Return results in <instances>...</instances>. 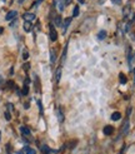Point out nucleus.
<instances>
[{
	"instance_id": "nucleus-1",
	"label": "nucleus",
	"mask_w": 135,
	"mask_h": 154,
	"mask_svg": "<svg viewBox=\"0 0 135 154\" xmlns=\"http://www.w3.org/2000/svg\"><path fill=\"white\" fill-rule=\"evenodd\" d=\"M56 38H58V34H56L55 28L52 25H50V39H51V42H56Z\"/></svg>"
},
{
	"instance_id": "nucleus-2",
	"label": "nucleus",
	"mask_w": 135,
	"mask_h": 154,
	"mask_svg": "<svg viewBox=\"0 0 135 154\" xmlns=\"http://www.w3.org/2000/svg\"><path fill=\"white\" fill-rule=\"evenodd\" d=\"M22 18H24L25 21H30V23H32L35 19V15L34 14H30V13H26V14H24V17H22Z\"/></svg>"
},
{
	"instance_id": "nucleus-3",
	"label": "nucleus",
	"mask_w": 135,
	"mask_h": 154,
	"mask_svg": "<svg viewBox=\"0 0 135 154\" xmlns=\"http://www.w3.org/2000/svg\"><path fill=\"white\" fill-rule=\"evenodd\" d=\"M112 132H114V128H112L111 125H106L104 128V133L106 134V135H110V134H112Z\"/></svg>"
},
{
	"instance_id": "nucleus-4",
	"label": "nucleus",
	"mask_w": 135,
	"mask_h": 154,
	"mask_svg": "<svg viewBox=\"0 0 135 154\" xmlns=\"http://www.w3.org/2000/svg\"><path fill=\"white\" fill-rule=\"evenodd\" d=\"M56 5H58V10L62 13L64 10V5H65V2H63V0H58L56 2Z\"/></svg>"
},
{
	"instance_id": "nucleus-5",
	"label": "nucleus",
	"mask_w": 135,
	"mask_h": 154,
	"mask_svg": "<svg viewBox=\"0 0 135 154\" xmlns=\"http://www.w3.org/2000/svg\"><path fill=\"white\" fill-rule=\"evenodd\" d=\"M60 78H62V68H58L56 73H55V80H56V83L60 82Z\"/></svg>"
},
{
	"instance_id": "nucleus-6",
	"label": "nucleus",
	"mask_w": 135,
	"mask_h": 154,
	"mask_svg": "<svg viewBox=\"0 0 135 154\" xmlns=\"http://www.w3.org/2000/svg\"><path fill=\"white\" fill-rule=\"evenodd\" d=\"M55 60H56L55 50H54V49H51V50H50V61H51V64H54V63H55Z\"/></svg>"
},
{
	"instance_id": "nucleus-7",
	"label": "nucleus",
	"mask_w": 135,
	"mask_h": 154,
	"mask_svg": "<svg viewBox=\"0 0 135 154\" xmlns=\"http://www.w3.org/2000/svg\"><path fill=\"white\" fill-rule=\"evenodd\" d=\"M120 118H122V114H120L119 112H115L111 114V120H119Z\"/></svg>"
},
{
	"instance_id": "nucleus-8",
	"label": "nucleus",
	"mask_w": 135,
	"mask_h": 154,
	"mask_svg": "<svg viewBox=\"0 0 135 154\" xmlns=\"http://www.w3.org/2000/svg\"><path fill=\"white\" fill-rule=\"evenodd\" d=\"M15 17H16V11H10V13H8L6 14V20H11L13 18H15Z\"/></svg>"
},
{
	"instance_id": "nucleus-9",
	"label": "nucleus",
	"mask_w": 135,
	"mask_h": 154,
	"mask_svg": "<svg viewBox=\"0 0 135 154\" xmlns=\"http://www.w3.org/2000/svg\"><path fill=\"white\" fill-rule=\"evenodd\" d=\"M105 36H106V32H105V30H101V32L98 34V39H99V40H104Z\"/></svg>"
},
{
	"instance_id": "nucleus-10",
	"label": "nucleus",
	"mask_w": 135,
	"mask_h": 154,
	"mask_svg": "<svg viewBox=\"0 0 135 154\" xmlns=\"http://www.w3.org/2000/svg\"><path fill=\"white\" fill-rule=\"evenodd\" d=\"M24 30H25V32H30V30H32V23L25 21L24 23Z\"/></svg>"
},
{
	"instance_id": "nucleus-11",
	"label": "nucleus",
	"mask_w": 135,
	"mask_h": 154,
	"mask_svg": "<svg viewBox=\"0 0 135 154\" xmlns=\"http://www.w3.org/2000/svg\"><path fill=\"white\" fill-rule=\"evenodd\" d=\"M56 114H58V118H59V122H64V115H63L62 110H60V109H58V110H56Z\"/></svg>"
},
{
	"instance_id": "nucleus-12",
	"label": "nucleus",
	"mask_w": 135,
	"mask_h": 154,
	"mask_svg": "<svg viewBox=\"0 0 135 154\" xmlns=\"http://www.w3.org/2000/svg\"><path fill=\"white\" fill-rule=\"evenodd\" d=\"M24 152H25L26 154H36V153H35V150H34V149H32L30 147H25V148H24Z\"/></svg>"
},
{
	"instance_id": "nucleus-13",
	"label": "nucleus",
	"mask_w": 135,
	"mask_h": 154,
	"mask_svg": "<svg viewBox=\"0 0 135 154\" xmlns=\"http://www.w3.org/2000/svg\"><path fill=\"white\" fill-rule=\"evenodd\" d=\"M119 79H120V83H122V84H125V83H126V76H125L123 73H120Z\"/></svg>"
},
{
	"instance_id": "nucleus-14",
	"label": "nucleus",
	"mask_w": 135,
	"mask_h": 154,
	"mask_svg": "<svg viewBox=\"0 0 135 154\" xmlns=\"http://www.w3.org/2000/svg\"><path fill=\"white\" fill-rule=\"evenodd\" d=\"M21 133L24 134V135H29L30 134V132H29V129L26 128V127H21Z\"/></svg>"
},
{
	"instance_id": "nucleus-15",
	"label": "nucleus",
	"mask_w": 135,
	"mask_h": 154,
	"mask_svg": "<svg viewBox=\"0 0 135 154\" xmlns=\"http://www.w3.org/2000/svg\"><path fill=\"white\" fill-rule=\"evenodd\" d=\"M41 149H43V152H44L45 154H49V153H50V149L46 147V145H43V148H41Z\"/></svg>"
},
{
	"instance_id": "nucleus-16",
	"label": "nucleus",
	"mask_w": 135,
	"mask_h": 154,
	"mask_svg": "<svg viewBox=\"0 0 135 154\" xmlns=\"http://www.w3.org/2000/svg\"><path fill=\"white\" fill-rule=\"evenodd\" d=\"M73 15H74V17H78V15H79V8H78V6H75V8H74V13H73Z\"/></svg>"
},
{
	"instance_id": "nucleus-17",
	"label": "nucleus",
	"mask_w": 135,
	"mask_h": 154,
	"mask_svg": "<svg viewBox=\"0 0 135 154\" xmlns=\"http://www.w3.org/2000/svg\"><path fill=\"white\" fill-rule=\"evenodd\" d=\"M28 93H29V88H28V85L25 84V87L22 88V94H24V95H26Z\"/></svg>"
},
{
	"instance_id": "nucleus-18",
	"label": "nucleus",
	"mask_w": 135,
	"mask_h": 154,
	"mask_svg": "<svg viewBox=\"0 0 135 154\" xmlns=\"http://www.w3.org/2000/svg\"><path fill=\"white\" fill-rule=\"evenodd\" d=\"M70 20H71L70 18H69V19H66V20H65V24H64V26H65V29L68 28V25H69V24H70Z\"/></svg>"
},
{
	"instance_id": "nucleus-19",
	"label": "nucleus",
	"mask_w": 135,
	"mask_h": 154,
	"mask_svg": "<svg viewBox=\"0 0 135 154\" xmlns=\"http://www.w3.org/2000/svg\"><path fill=\"white\" fill-rule=\"evenodd\" d=\"M5 118H6V120H10V113L9 112H5Z\"/></svg>"
},
{
	"instance_id": "nucleus-20",
	"label": "nucleus",
	"mask_w": 135,
	"mask_h": 154,
	"mask_svg": "<svg viewBox=\"0 0 135 154\" xmlns=\"http://www.w3.org/2000/svg\"><path fill=\"white\" fill-rule=\"evenodd\" d=\"M55 24H56V25H60V24H62V21H60V18H59V17L55 18Z\"/></svg>"
},
{
	"instance_id": "nucleus-21",
	"label": "nucleus",
	"mask_w": 135,
	"mask_h": 154,
	"mask_svg": "<svg viewBox=\"0 0 135 154\" xmlns=\"http://www.w3.org/2000/svg\"><path fill=\"white\" fill-rule=\"evenodd\" d=\"M22 57H24V59L26 60V59H28V57H29V54H28V51H24V54H22Z\"/></svg>"
},
{
	"instance_id": "nucleus-22",
	"label": "nucleus",
	"mask_w": 135,
	"mask_h": 154,
	"mask_svg": "<svg viewBox=\"0 0 135 154\" xmlns=\"http://www.w3.org/2000/svg\"><path fill=\"white\" fill-rule=\"evenodd\" d=\"M112 3H114V4H122V0H112Z\"/></svg>"
},
{
	"instance_id": "nucleus-23",
	"label": "nucleus",
	"mask_w": 135,
	"mask_h": 154,
	"mask_svg": "<svg viewBox=\"0 0 135 154\" xmlns=\"http://www.w3.org/2000/svg\"><path fill=\"white\" fill-rule=\"evenodd\" d=\"M8 85H9L10 88H13V87H14V83H13V82H9V83H8Z\"/></svg>"
},
{
	"instance_id": "nucleus-24",
	"label": "nucleus",
	"mask_w": 135,
	"mask_h": 154,
	"mask_svg": "<svg viewBox=\"0 0 135 154\" xmlns=\"http://www.w3.org/2000/svg\"><path fill=\"white\" fill-rule=\"evenodd\" d=\"M84 2H85V0H79V3H80V4H82Z\"/></svg>"
},
{
	"instance_id": "nucleus-25",
	"label": "nucleus",
	"mask_w": 135,
	"mask_h": 154,
	"mask_svg": "<svg viewBox=\"0 0 135 154\" xmlns=\"http://www.w3.org/2000/svg\"><path fill=\"white\" fill-rule=\"evenodd\" d=\"M3 30H4L3 28H0V34H2V33H3Z\"/></svg>"
},
{
	"instance_id": "nucleus-26",
	"label": "nucleus",
	"mask_w": 135,
	"mask_h": 154,
	"mask_svg": "<svg viewBox=\"0 0 135 154\" xmlns=\"http://www.w3.org/2000/svg\"><path fill=\"white\" fill-rule=\"evenodd\" d=\"M0 83H2V76H0Z\"/></svg>"
},
{
	"instance_id": "nucleus-27",
	"label": "nucleus",
	"mask_w": 135,
	"mask_h": 154,
	"mask_svg": "<svg viewBox=\"0 0 135 154\" xmlns=\"http://www.w3.org/2000/svg\"><path fill=\"white\" fill-rule=\"evenodd\" d=\"M134 76H135V69H134Z\"/></svg>"
},
{
	"instance_id": "nucleus-28",
	"label": "nucleus",
	"mask_w": 135,
	"mask_h": 154,
	"mask_svg": "<svg viewBox=\"0 0 135 154\" xmlns=\"http://www.w3.org/2000/svg\"><path fill=\"white\" fill-rule=\"evenodd\" d=\"M0 138H2V134H0Z\"/></svg>"
}]
</instances>
